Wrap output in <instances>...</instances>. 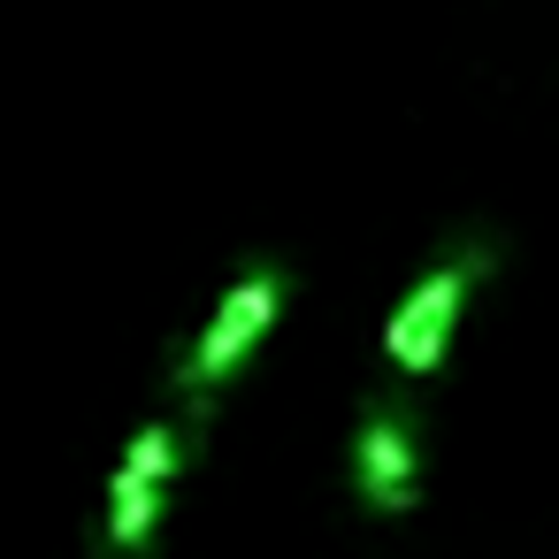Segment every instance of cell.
I'll return each mask as SVG.
<instances>
[{
  "mask_svg": "<svg viewBox=\"0 0 559 559\" xmlns=\"http://www.w3.org/2000/svg\"><path fill=\"white\" fill-rule=\"evenodd\" d=\"M276 307H284V269H276V261H261V269H246V276L215 299L207 330L177 353L169 383H177V399H192V414H200V421L215 414V391L238 376V360H246V353H253V337L276 322Z\"/></svg>",
  "mask_w": 559,
  "mask_h": 559,
  "instance_id": "obj_1",
  "label": "cell"
},
{
  "mask_svg": "<svg viewBox=\"0 0 559 559\" xmlns=\"http://www.w3.org/2000/svg\"><path fill=\"white\" fill-rule=\"evenodd\" d=\"M490 238H460L399 307H391V322H383V360L399 368V376H429L437 360H444V345H452V322H460V307H467V292L490 276Z\"/></svg>",
  "mask_w": 559,
  "mask_h": 559,
  "instance_id": "obj_2",
  "label": "cell"
},
{
  "mask_svg": "<svg viewBox=\"0 0 559 559\" xmlns=\"http://www.w3.org/2000/svg\"><path fill=\"white\" fill-rule=\"evenodd\" d=\"M353 490L368 513H414L421 506V437L399 399H368L353 429Z\"/></svg>",
  "mask_w": 559,
  "mask_h": 559,
  "instance_id": "obj_3",
  "label": "cell"
},
{
  "mask_svg": "<svg viewBox=\"0 0 559 559\" xmlns=\"http://www.w3.org/2000/svg\"><path fill=\"white\" fill-rule=\"evenodd\" d=\"M162 498H169V490H162L154 475H139V467H123V460H116V475H108V551L139 559V551L154 544Z\"/></svg>",
  "mask_w": 559,
  "mask_h": 559,
  "instance_id": "obj_4",
  "label": "cell"
},
{
  "mask_svg": "<svg viewBox=\"0 0 559 559\" xmlns=\"http://www.w3.org/2000/svg\"><path fill=\"white\" fill-rule=\"evenodd\" d=\"M123 467H139V475H154L162 490L185 475V437L169 429V421H146V429H131V452H123Z\"/></svg>",
  "mask_w": 559,
  "mask_h": 559,
  "instance_id": "obj_5",
  "label": "cell"
}]
</instances>
